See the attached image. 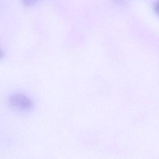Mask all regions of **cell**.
<instances>
[{
    "label": "cell",
    "instance_id": "6da1fadb",
    "mask_svg": "<svg viewBox=\"0 0 159 159\" xmlns=\"http://www.w3.org/2000/svg\"><path fill=\"white\" fill-rule=\"evenodd\" d=\"M9 103L12 107L23 110H30L33 107L32 100L22 93H14L9 97Z\"/></svg>",
    "mask_w": 159,
    "mask_h": 159
},
{
    "label": "cell",
    "instance_id": "7a4b0ae2",
    "mask_svg": "<svg viewBox=\"0 0 159 159\" xmlns=\"http://www.w3.org/2000/svg\"><path fill=\"white\" fill-rule=\"evenodd\" d=\"M3 56H4V52L2 49H0V58L3 57Z\"/></svg>",
    "mask_w": 159,
    "mask_h": 159
}]
</instances>
